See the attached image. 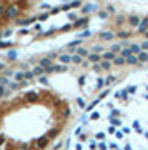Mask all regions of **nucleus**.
I'll use <instances>...</instances> for the list:
<instances>
[{
	"instance_id": "nucleus-43",
	"label": "nucleus",
	"mask_w": 148,
	"mask_h": 150,
	"mask_svg": "<svg viewBox=\"0 0 148 150\" xmlns=\"http://www.w3.org/2000/svg\"><path fill=\"white\" fill-rule=\"evenodd\" d=\"M95 137H97V138H98V140H102V138H103V137H105V133H103V132H98V133H97V135H95Z\"/></svg>"
},
{
	"instance_id": "nucleus-26",
	"label": "nucleus",
	"mask_w": 148,
	"mask_h": 150,
	"mask_svg": "<svg viewBox=\"0 0 148 150\" xmlns=\"http://www.w3.org/2000/svg\"><path fill=\"white\" fill-rule=\"evenodd\" d=\"M102 50H103V47H102V45H95V47H93V53H100Z\"/></svg>"
},
{
	"instance_id": "nucleus-38",
	"label": "nucleus",
	"mask_w": 148,
	"mask_h": 150,
	"mask_svg": "<svg viewBox=\"0 0 148 150\" xmlns=\"http://www.w3.org/2000/svg\"><path fill=\"white\" fill-rule=\"evenodd\" d=\"M123 135H125V133H123V132H120V130H116V132H115V137H116V138H123Z\"/></svg>"
},
{
	"instance_id": "nucleus-17",
	"label": "nucleus",
	"mask_w": 148,
	"mask_h": 150,
	"mask_svg": "<svg viewBox=\"0 0 148 150\" xmlns=\"http://www.w3.org/2000/svg\"><path fill=\"white\" fill-rule=\"evenodd\" d=\"M126 93H128L126 90H121V92H115V97H116V98H126V97H128Z\"/></svg>"
},
{
	"instance_id": "nucleus-18",
	"label": "nucleus",
	"mask_w": 148,
	"mask_h": 150,
	"mask_svg": "<svg viewBox=\"0 0 148 150\" xmlns=\"http://www.w3.org/2000/svg\"><path fill=\"white\" fill-rule=\"evenodd\" d=\"M32 72H33V75H43L45 74V69H43V67H35Z\"/></svg>"
},
{
	"instance_id": "nucleus-52",
	"label": "nucleus",
	"mask_w": 148,
	"mask_h": 150,
	"mask_svg": "<svg viewBox=\"0 0 148 150\" xmlns=\"http://www.w3.org/2000/svg\"><path fill=\"white\" fill-rule=\"evenodd\" d=\"M132 132V128H128V127H123V133H130Z\"/></svg>"
},
{
	"instance_id": "nucleus-44",
	"label": "nucleus",
	"mask_w": 148,
	"mask_h": 150,
	"mask_svg": "<svg viewBox=\"0 0 148 150\" xmlns=\"http://www.w3.org/2000/svg\"><path fill=\"white\" fill-rule=\"evenodd\" d=\"M5 83H8V80H7V77H2L0 78V85H5Z\"/></svg>"
},
{
	"instance_id": "nucleus-61",
	"label": "nucleus",
	"mask_w": 148,
	"mask_h": 150,
	"mask_svg": "<svg viewBox=\"0 0 148 150\" xmlns=\"http://www.w3.org/2000/svg\"><path fill=\"white\" fill-rule=\"evenodd\" d=\"M145 98H147V100H148V95H145Z\"/></svg>"
},
{
	"instance_id": "nucleus-29",
	"label": "nucleus",
	"mask_w": 148,
	"mask_h": 150,
	"mask_svg": "<svg viewBox=\"0 0 148 150\" xmlns=\"http://www.w3.org/2000/svg\"><path fill=\"white\" fill-rule=\"evenodd\" d=\"M115 80H116V77H113V75H111V77H108V78L105 80V85H110L111 82H115Z\"/></svg>"
},
{
	"instance_id": "nucleus-40",
	"label": "nucleus",
	"mask_w": 148,
	"mask_h": 150,
	"mask_svg": "<svg viewBox=\"0 0 148 150\" xmlns=\"http://www.w3.org/2000/svg\"><path fill=\"white\" fill-rule=\"evenodd\" d=\"M140 47H142V50H147V48H148V40H145V42H143Z\"/></svg>"
},
{
	"instance_id": "nucleus-35",
	"label": "nucleus",
	"mask_w": 148,
	"mask_h": 150,
	"mask_svg": "<svg viewBox=\"0 0 148 150\" xmlns=\"http://www.w3.org/2000/svg\"><path fill=\"white\" fill-rule=\"evenodd\" d=\"M80 42H82L80 38H78V40H75V42H70V43H68V47H77V45H80Z\"/></svg>"
},
{
	"instance_id": "nucleus-63",
	"label": "nucleus",
	"mask_w": 148,
	"mask_h": 150,
	"mask_svg": "<svg viewBox=\"0 0 148 150\" xmlns=\"http://www.w3.org/2000/svg\"><path fill=\"white\" fill-rule=\"evenodd\" d=\"M116 150H120V149H116Z\"/></svg>"
},
{
	"instance_id": "nucleus-50",
	"label": "nucleus",
	"mask_w": 148,
	"mask_h": 150,
	"mask_svg": "<svg viewBox=\"0 0 148 150\" xmlns=\"http://www.w3.org/2000/svg\"><path fill=\"white\" fill-rule=\"evenodd\" d=\"M85 80H87L85 77H80V78H78V83H80V85H83V83H85Z\"/></svg>"
},
{
	"instance_id": "nucleus-13",
	"label": "nucleus",
	"mask_w": 148,
	"mask_h": 150,
	"mask_svg": "<svg viewBox=\"0 0 148 150\" xmlns=\"http://www.w3.org/2000/svg\"><path fill=\"white\" fill-rule=\"evenodd\" d=\"M17 13H18V10H17L15 7H10V8L7 10V17H10V18H12V17H17Z\"/></svg>"
},
{
	"instance_id": "nucleus-21",
	"label": "nucleus",
	"mask_w": 148,
	"mask_h": 150,
	"mask_svg": "<svg viewBox=\"0 0 148 150\" xmlns=\"http://www.w3.org/2000/svg\"><path fill=\"white\" fill-rule=\"evenodd\" d=\"M108 118H110V122H111V125H113V127L121 125V120H120V118H115V117H108Z\"/></svg>"
},
{
	"instance_id": "nucleus-6",
	"label": "nucleus",
	"mask_w": 148,
	"mask_h": 150,
	"mask_svg": "<svg viewBox=\"0 0 148 150\" xmlns=\"http://www.w3.org/2000/svg\"><path fill=\"white\" fill-rule=\"evenodd\" d=\"M113 37H115L113 32H102V34H100V38H102V40H111Z\"/></svg>"
},
{
	"instance_id": "nucleus-16",
	"label": "nucleus",
	"mask_w": 148,
	"mask_h": 150,
	"mask_svg": "<svg viewBox=\"0 0 148 150\" xmlns=\"http://www.w3.org/2000/svg\"><path fill=\"white\" fill-rule=\"evenodd\" d=\"M115 57H116V55H115L111 50H110V52H105V53H103V60H113Z\"/></svg>"
},
{
	"instance_id": "nucleus-33",
	"label": "nucleus",
	"mask_w": 148,
	"mask_h": 150,
	"mask_svg": "<svg viewBox=\"0 0 148 150\" xmlns=\"http://www.w3.org/2000/svg\"><path fill=\"white\" fill-rule=\"evenodd\" d=\"M116 35H118V37H120V38H126V37H128V35H130V34H128V32H118Z\"/></svg>"
},
{
	"instance_id": "nucleus-62",
	"label": "nucleus",
	"mask_w": 148,
	"mask_h": 150,
	"mask_svg": "<svg viewBox=\"0 0 148 150\" xmlns=\"http://www.w3.org/2000/svg\"><path fill=\"white\" fill-rule=\"evenodd\" d=\"M63 2H70V0H63Z\"/></svg>"
},
{
	"instance_id": "nucleus-12",
	"label": "nucleus",
	"mask_w": 148,
	"mask_h": 150,
	"mask_svg": "<svg viewBox=\"0 0 148 150\" xmlns=\"http://www.w3.org/2000/svg\"><path fill=\"white\" fill-rule=\"evenodd\" d=\"M13 77H15V82H18V83H20V82H23V80H25V72H17Z\"/></svg>"
},
{
	"instance_id": "nucleus-36",
	"label": "nucleus",
	"mask_w": 148,
	"mask_h": 150,
	"mask_svg": "<svg viewBox=\"0 0 148 150\" xmlns=\"http://www.w3.org/2000/svg\"><path fill=\"white\" fill-rule=\"evenodd\" d=\"M80 5H82V2H80V0H73V2L70 3V7H80Z\"/></svg>"
},
{
	"instance_id": "nucleus-22",
	"label": "nucleus",
	"mask_w": 148,
	"mask_h": 150,
	"mask_svg": "<svg viewBox=\"0 0 148 150\" xmlns=\"http://www.w3.org/2000/svg\"><path fill=\"white\" fill-rule=\"evenodd\" d=\"M72 62H75V63H82V62H83V57H80V55L77 53V55L72 57Z\"/></svg>"
},
{
	"instance_id": "nucleus-2",
	"label": "nucleus",
	"mask_w": 148,
	"mask_h": 150,
	"mask_svg": "<svg viewBox=\"0 0 148 150\" xmlns=\"http://www.w3.org/2000/svg\"><path fill=\"white\" fill-rule=\"evenodd\" d=\"M95 10H97V5H95V3H88V5H85V7L82 8L83 13H90V12H95Z\"/></svg>"
},
{
	"instance_id": "nucleus-45",
	"label": "nucleus",
	"mask_w": 148,
	"mask_h": 150,
	"mask_svg": "<svg viewBox=\"0 0 148 150\" xmlns=\"http://www.w3.org/2000/svg\"><path fill=\"white\" fill-rule=\"evenodd\" d=\"M98 149L100 150H107V145H105L103 142H100V144H98Z\"/></svg>"
},
{
	"instance_id": "nucleus-34",
	"label": "nucleus",
	"mask_w": 148,
	"mask_h": 150,
	"mask_svg": "<svg viewBox=\"0 0 148 150\" xmlns=\"http://www.w3.org/2000/svg\"><path fill=\"white\" fill-rule=\"evenodd\" d=\"M120 48H121L120 45H113V47H111L110 50H111V52H113V53H116V52H120Z\"/></svg>"
},
{
	"instance_id": "nucleus-5",
	"label": "nucleus",
	"mask_w": 148,
	"mask_h": 150,
	"mask_svg": "<svg viewBox=\"0 0 148 150\" xmlns=\"http://www.w3.org/2000/svg\"><path fill=\"white\" fill-rule=\"evenodd\" d=\"M40 67H43V69H48V67H52V58H48V57L42 58V60H40Z\"/></svg>"
},
{
	"instance_id": "nucleus-49",
	"label": "nucleus",
	"mask_w": 148,
	"mask_h": 150,
	"mask_svg": "<svg viewBox=\"0 0 148 150\" xmlns=\"http://www.w3.org/2000/svg\"><path fill=\"white\" fill-rule=\"evenodd\" d=\"M90 149H97V144H95V140H90Z\"/></svg>"
},
{
	"instance_id": "nucleus-15",
	"label": "nucleus",
	"mask_w": 148,
	"mask_h": 150,
	"mask_svg": "<svg viewBox=\"0 0 148 150\" xmlns=\"http://www.w3.org/2000/svg\"><path fill=\"white\" fill-rule=\"evenodd\" d=\"M98 104H100V98H98V100H95V102H92L90 105H87V107H85V110H87V112H92V110H93Z\"/></svg>"
},
{
	"instance_id": "nucleus-60",
	"label": "nucleus",
	"mask_w": 148,
	"mask_h": 150,
	"mask_svg": "<svg viewBox=\"0 0 148 150\" xmlns=\"http://www.w3.org/2000/svg\"><path fill=\"white\" fill-rule=\"evenodd\" d=\"M145 35H147V37H148V30H147V32H145Z\"/></svg>"
},
{
	"instance_id": "nucleus-64",
	"label": "nucleus",
	"mask_w": 148,
	"mask_h": 150,
	"mask_svg": "<svg viewBox=\"0 0 148 150\" xmlns=\"http://www.w3.org/2000/svg\"><path fill=\"white\" fill-rule=\"evenodd\" d=\"M0 37H2V35H0Z\"/></svg>"
},
{
	"instance_id": "nucleus-37",
	"label": "nucleus",
	"mask_w": 148,
	"mask_h": 150,
	"mask_svg": "<svg viewBox=\"0 0 148 150\" xmlns=\"http://www.w3.org/2000/svg\"><path fill=\"white\" fill-rule=\"evenodd\" d=\"M108 93H110V90H103V92L100 93V100H102V98H105V97H107Z\"/></svg>"
},
{
	"instance_id": "nucleus-30",
	"label": "nucleus",
	"mask_w": 148,
	"mask_h": 150,
	"mask_svg": "<svg viewBox=\"0 0 148 150\" xmlns=\"http://www.w3.org/2000/svg\"><path fill=\"white\" fill-rule=\"evenodd\" d=\"M35 75H33V72H25V80H32Z\"/></svg>"
},
{
	"instance_id": "nucleus-23",
	"label": "nucleus",
	"mask_w": 148,
	"mask_h": 150,
	"mask_svg": "<svg viewBox=\"0 0 148 150\" xmlns=\"http://www.w3.org/2000/svg\"><path fill=\"white\" fill-rule=\"evenodd\" d=\"M110 67H111V63L108 60H103V62H102V69H103V70H108Z\"/></svg>"
},
{
	"instance_id": "nucleus-25",
	"label": "nucleus",
	"mask_w": 148,
	"mask_h": 150,
	"mask_svg": "<svg viewBox=\"0 0 148 150\" xmlns=\"http://www.w3.org/2000/svg\"><path fill=\"white\" fill-rule=\"evenodd\" d=\"M77 52H78V55H80V57H85V55H88V52H87L85 48H77Z\"/></svg>"
},
{
	"instance_id": "nucleus-39",
	"label": "nucleus",
	"mask_w": 148,
	"mask_h": 150,
	"mask_svg": "<svg viewBox=\"0 0 148 150\" xmlns=\"http://www.w3.org/2000/svg\"><path fill=\"white\" fill-rule=\"evenodd\" d=\"M115 132H116V127L110 125V127H108V133H115Z\"/></svg>"
},
{
	"instance_id": "nucleus-31",
	"label": "nucleus",
	"mask_w": 148,
	"mask_h": 150,
	"mask_svg": "<svg viewBox=\"0 0 148 150\" xmlns=\"http://www.w3.org/2000/svg\"><path fill=\"white\" fill-rule=\"evenodd\" d=\"M128 55H132V52H130V48H125V50L121 52V57H125V58H126Z\"/></svg>"
},
{
	"instance_id": "nucleus-58",
	"label": "nucleus",
	"mask_w": 148,
	"mask_h": 150,
	"mask_svg": "<svg viewBox=\"0 0 148 150\" xmlns=\"http://www.w3.org/2000/svg\"><path fill=\"white\" fill-rule=\"evenodd\" d=\"M2 144H3V137H0V145H2Z\"/></svg>"
},
{
	"instance_id": "nucleus-11",
	"label": "nucleus",
	"mask_w": 148,
	"mask_h": 150,
	"mask_svg": "<svg viewBox=\"0 0 148 150\" xmlns=\"http://www.w3.org/2000/svg\"><path fill=\"white\" fill-rule=\"evenodd\" d=\"M138 29H140V32H147V29H148V20L147 18H145V20H140Z\"/></svg>"
},
{
	"instance_id": "nucleus-46",
	"label": "nucleus",
	"mask_w": 148,
	"mask_h": 150,
	"mask_svg": "<svg viewBox=\"0 0 148 150\" xmlns=\"http://www.w3.org/2000/svg\"><path fill=\"white\" fill-rule=\"evenodd\" d=\"M118 115H120V112L113 109V110H111V115H110V117H118Z\"/></svg>"
},
{
	"instance_id": "nucleus-19",
	"label": "nucleus",
	"mask_w": 148,
	"mask_h": 150,
	"mask_svg": "<svg viewBox=\"0 0 148 150\" xmlns=\"http://www.w3.org/2000/svg\"><path fill=\"white\" fill-rule=\"evenodd\" d=\"M87 22H88L87 18H82V20H78V22L75 23V27H77V29H78V27H80V29H82V27H87Z\"/></svg>"
},
{
	"instance_id": "nucleus-54",
	"label": "nucleus",
	"mask_w": 148,
	"mask_h": 150,
	"mask_svg": "<svg viewBox=\"0 0 148 150\" xmlns=\"http://www.w3.org/2000/svg\"><path fill=\"white\" fill-rule=\"evenodd\" d=\"M88 35H90V32H88V30H87V32H83V34H82V38H85V37H88Z\"/></svg>"
},
{
	"instance_id": "nucleus-4",
	"label": "nucleus",
	"mask_w": 148,
	"mask_h": 150,
	"mask_svg": "<svg viewBox=\"0 0 148 150\" xmlns=\"http://www.w3.org/2000/svg\"><path fill=\"white\" fill-rule=\"evenodd\" d=\"M125 62L130 63V65H137V63H138V57H137V55H128V57L125 58Z\"/></svg>"
},
{
	"instance_id": "nucleus-8",
	"label": "nucleus",
	"mask_w": 148,
	"mask_h": 150,
	"mask_svg": "<svg viewBox=\"0 0 148 150\" xmlns=\"http://www.w3.org/2000/svg\"><path fill=\"white\" fill-rule=\"evenodd\" d=\"M128 22H130V25H132V27H138V25H140V18H138L137 15H132Z\"/></svg>"
},
{
	"instance_id": "nucleus-27",
	"label": "nucleus",
	"mask_w": 148,
	"mask_h": 150,
	"mask_svg": "<svg viewBox=\"0 0 148 150\" xmlns=\"http://www.w3.org/2000/svg\"><path fill=\"white\" fill-rule=\"evenodd\" d=\"M8 87H10L12 90H15V88H18V87H20V83H18V82H13V83L10 82V83H8Z\"/></svg>"
},
{
	"instance_id": "nucleus-7",
	"label": "nucleus",
	"mask_w": 148,
	"mask_h": 150,
	"mask_svg": "<svg viewBox=\"0 0 148 150\" xmlns=\"http://www.w3.org/2000/svg\"><path fill=\"white\" fill-rule=\"evenodd\" d=\"M137 57H138V62H148V52H145V50H142Z\"/></svg>"
},
{
	"instance_id": "nucleus-10",
	"label": "nucleus",
	"mask_w": 148,
	"mask_h": 150,
	"mask_svg": "<svg viewBox=\"0 0 148 150\" xmlns=\"http://www.w3.org/2000/svg\"><path fill=\"white\" fill-rule=\"evenodd\" d=\"M130 52H132V55H138L142 52V47L140 45H130Z\"/></svg>"
},
{
	"instance_id": "nucleus-9",
	"label": "nucleus",
	"mask_w": 148,
	"mask_h": 150,
	"mask_svg": "<svg viewBox=\"0 0 148 150\" xmlns=\"http://www.w3.org/2000/svg\"><path fill=\"white\" fill-rule=\"evenodd\" d=\"M47 144H48V137H40V138H38V142H37L38 149H43Z\"/></svg>"
},
{
	"instance_id": "nucleus-24",
	"label": "nucleus",
	"mask_w": 148,
	"mask_h": 150,
	"mask_svg": "<svg viewBox=\"0 0 148 150\" xmlns=\"http://www.w3.org/2000/svg\"><path fill=\"white\" fill-rule=\"evenodd\" d=\"M98 118H100V112H92L90 120H98Z\"/></svg>"
},
{
	"instance_id": "nucleus-57",
	"label": "nucleus",
	"mask_w": 148,
	"mask_h": 150,
	"mask_svg": "<svg viewBox=\"0 0 148 150\" xmlns=\"http://www.w3.org/2000/svg\"><path fill=\"white\" fill-rule=\"evenodd\" d=\"M2 13H3V7H0V15H2Z\"/></svg>"
},
{
	"instance_id": "nucleus-48",
	"label": "nucleus",
	"mask_w": 148,
	"mask_h": 150,
	"mask_svg": "<svg viewBox=\"0 0 148 150\" xmlns=\"http://www.w3.org/2000/svg\"><path fill=\"white\" fill-rule=\"evenodd\" d=\"M5 92H7V90H5V87H2V85H0V97H3V95H5Z\"/></svg>"
},
{
	"instance_id": "nucleus-1",
	"label": "nucleus",
	"mask_w": 148,
	"mask_h": 150,
	"mask_svg": "<svg viewBox=\"0 0 148 150\" xmlns=\"http://www.w3.org/2000/svg\"><path fill=\"white\" fill-rule=\"evenodd\" d=\"M25 100H27V102H37L38 100V93L37 92H33V90L27 92V93H25Z\"/></svg>"
},
{
	"instance_id": "nucleus-47",
	"label": "nucleus",
	"mask_w": 148,
	"mask_h": 150,
	"mask_svg": "<svg viewBox=\"0 0 148 150\" xmlns=\"http://www.w3.org/2000/svg\"><path fill=\"white\" fill-rule=\"evenodd\" d=\"M97 83H98V88H100V87H103V83H105V80H103V78H98V82H97Z\"/></svg>"
},
{
	"instance_id": "nucleus-42",
	"label": "nucleus",
	"mask_w": 148,
	"mask_h": 150,
	"mask_svg": "<svg viewBox=\"0 0 148 150\" xmlns=\"http://www.w3.org/2000/svg\"><path fill=\"white\" fill-rule=\"evenodd\" d=\"M78 107H80V109H85V102H83L82 98H78Z\"/></svg>"
},
{
	"instance_id": "nucleus-55",
	"label": "nucleus",
	"mask_w": 148,
	"mask_h": 150,
	"mask_svg": "<svg viewBox=\"0 0 148 150\" xmlns=\"http://www.w3.org/2000/svg\"><path fill=\"white\" fill-rule=\"evenodd\" d=\"M3 69H5V65H3V63L0 62V70H3Z\"/></svg>"
},
{
	"instance_id": "nucleus-20",
	"label": "nucleus",
	"mask_w": 148,
	"mask_h": 150,
	"mask_svg": "<svg viewBox=\"0 0 148 150\" xmlns=\"http://www.w3.org/2000/svg\"><path fill=\"white\" fill-rule=\"evenodd\" d=\"M60 62L62 63H68V62H72V57L70 55H60Z\"/></svg>"
},
{
	"instance_id": "nucleus-53",
	"label": "nucleus",
	"mask_w": 148,
	"mask_h": 150,
	"mask_svg": "<svg viewBox=\"0 0 148 150\" xmlns=\"http://www.w3.org/2000/svg\"><path fill=\"white\" fill-rule=\"evenodd\" d=\"M100 69H102V65H93V70H95V72H98Z\"/></svg>"
},
{
	"instance_id": "nucleus-41",
	"label": "nucleus",
	"mask_w": 148,
	"mask_h": 150,
	"mask_svg": "<svg viewBox=\"0 0 148 150\" xmlns=\"http://www.w3.org/2000/svg\"><path fill=\"white\" fill-rule=\"evenodd\" d=\"M15 57H17V52H12V50H10V52H8V58H15Z\"/></svg>"
},
{
	"instance_id": "nucleus-51",
	"label": "nucleus",
	"mask_w": 148,
	"mask_h": 150,
	"mask_svg": "<svg viewBox=\"0 0 148 150\" xmlns=\"http://www.w3.org/2000/svg\"><path fill=\"white\" fill-rule=\"evenodd\" d=\"M82 130H83V127H78V128L75 130V135H80V133H82Z\"/></svg>"
},
{
	"instance_id": "nucleus-14",
	"label": "nucleus",
	"mask_w": 148,
	"mask_h": 150,
	"mask_svg": "<svg viewBox=\"0 0 148 150\" xmlns=\"http://www.w3.org/2000/svg\"><path fill=\"white\" fill-rule=\"evenodd\" d=\"M88 60H90L92 63H97V62L100 60V55H98V53H90V55H88Z\"/></svg>"
},
{
	"instance_id": "nucleus-56",
	"label": "nucleus",
	"mask_w": 148,
	"mask_h": 150,
	"mask_svg": "<svg viewBox=\"0 0 148 150\" xmlns=\"http://www.w3.org/2000/svg\"><path fill=\"white\" fill-rule=\"evenodd\" d=\"M125 150H132V147L130 145H125Z\"/></svg>"
},
{
	"instance_id": "nucleus-28",
	"label": "nucleus",
	"mask_w": 148,
	"mask_h": 150,
	"mask_svg": "<svg viewBox=\"0 0 148 150\" xmlns=\"http://www.w3.org/2000/svg\"><path fill=\"white\" fill-rule=\"evenodd\" d=\"M133 128H135L137 132H140V133H142V128H140V122H137V120H135V122H133Z\"/></svg>"
},
{
	"instance_id": "nucleus-3",
	"label": "nucleus",
	"mask_w": 148,
	"mask_h": 150,
	"mask_svg": "<svg viewBox=\"0 0 148 150\" xmlns=\"http://www.w3.org/2000/svg\"><path fill=\"white\" fill-rule=\"evenodd\" d=\"M126 62H125V57H121V55H116L115 58H113V65H118V67H121V65H125Z\"/></svg>"
},
{
	"instance_id": "nucleus-59",
	"label": "nucleus",
	"mask_w": 148,
	"mask_h": 150,
	"mask_svg": "<svg viewBox=\"0 0 148 150\" xmlns=\"http://www.w3.org/2000/svg\"><path fill=\"white\" fill-rule=\"evenodd\" d=\"M145 137H147V138H148V132H145Z\"/></svg>"
},
{
	"instance_id": "nucleus-32",
	"label": "nucleus",
	"mask_w": 148,
	"mask_h": 150,
	"mask_svg": "<svg viewBox=\"0 0 148 150\" xmlns=\"http://www.w3.org/2000/svg\"><path fill=\"white\" fill-rule=\"evenodd\" d=\"M126 92H128V93H135V92H137V87H135V85H130V87L126 88Z\"/></svg>"
}]
</instances>
